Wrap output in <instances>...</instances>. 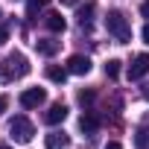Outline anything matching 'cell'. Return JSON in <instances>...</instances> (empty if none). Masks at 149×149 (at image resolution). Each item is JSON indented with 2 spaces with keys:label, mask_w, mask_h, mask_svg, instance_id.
Instances as JSON below:
<instances>
[{
  "label": "cell",
  "mask_w": 149,
  "mask_h": 149,
  "mask_svg": "<svg viewBox=\"0 0 149 149\" xmlns=\"http://www.w3.org/2000/svg\"><path fill=\"white\" fill-rule=\"evenodd\" d=\"M0 18H3V12H0Z\"/></svg>",
  "instance_id": "obj_26"
},
{
  "label": "cell",
  "mask_w": 149,
  "mask_h": 149,
  "mask_svg": "<svg viewBox=\"0 0 149 149\" xmlns=\"http://www.w3.org/2000/svg\"><path fill=\"white\" fill-rule=\"evenodd\" d=\"M79 102L82 105H91L94 102V91H79Z\"/></svg>",
  "instance_id": "obj_17"
},
{
  "label": "cell",
  "mask_w": 149,
  "mask_h": 149,
  "mask_svg": "<svg viewBox=\"0 0 149 149\" xmlns=\"http://www.w3.org/2000/svg\"><path fill=\"white\" fill-rule=\"evenodd\" d=\"M140 35H143V41H146V44H149V24H146V26H143V32H140Z\"/></svg>",
  "instance_id": "obj_21"
},
{
  "label": "cell",
  "mask_w": 149,
  "mask_h": 149,
  "mask_svg": "<svg viewBox=\"0 0 149 149\" xmlns=\"http://www.w3.org/2000/svg\"><path fill=\"white\" fill-rule=\"evenodd\" d=\"M105 76H108V79H117V76H120V61H117V58L105 61Z\"/></svg>",
  "instance_id": "obj_16"
},
{
  "label": "cell",
  "mask_w": 149,
  "mask_h": 149,
  "mask_svg": "<svg viewBox=\"0 0 149 149\" xmlns=\"http://www.w3.org/2000/svg\"><path fill=\"white\" fill-rule=\"evenodd\" d=\"M94 15H97V3H94V0L82 3V6L76 9V21H79V26H82V29H88V26L94 24Z\"/></svg>",
  "instance_id": "obj_7"
},
{
  "label": "cell",
  "mask_w": 149,
  "mask_h": 149,
  "mask_svg": "<svg viewBox=\"0 0 149 149\" xmlns=\"http://www.w3.org/2000/svg\"><path fill=\"white\" fill-rule=\"evenodd\" d=\"M0 149H9V146H0Z\"/></svg>",
  "instance_id": "obj_24"
},
{
  "label": "cell",
  "mask_w": 149,
  "mask_h": 149,
  "mask_svg": "<svg viewBox=\"0 0 149 149\" xmlns=\"http://www.w3.org/2000/svg\"><path fill=\"white\" fill-rule=\"evenodd\" d=\"M18 102H21L24 108H38V105L47 102V91H44V88H26V91L18 97Z\"/></svg>",
  "instance_id": "obj_4"
},
{
  "label": "cell",
  "mask_w": 149,
  "mask_h": 149,
  "mask_svg": "<svg viewBox=\"0 0 149 149\" xmlns=\"http://www.w3.org/2000/svg\"><path fill=\"white\" fill-rule=\"evenodd\" d=\"M32 134H35V126H32L26 117H15V120H9V137H12L15 143H29Z\"/></svg>",
  "instance_id": "obj_3"
},
{
  "label": "cell",
  "mask_w": 149,
  "mask_h": 149,
  "mask_svg": "<svg viewBox=\"0 0 149 149\" xmlns=\"http://www.w3.org/2000/svg\"><path fill=\"white\" fill-rule=\"evenodd\" d=\"M64 120H67V105H64V102H53L50 111L44 114V123H47V126H58V123H64Z\"/></svg>",
  "instance_id": "obj_8"
},
{
  "label": "cell",
  "mask_w": 149,
  "mask_h": 149,
  "mask_svg": "<svg viewBox=\"0 0 149 149\" xmlns=\"http://www.w3.org/2000/svg\"><path fill=\"white\" fill-rule=\"evenodd\" d=\"M47 79H50V82H56V85H64V79H67V67L50 64V67H47Z\"/></svg>",
  "instance_id": "obj_13"
},
{
  "label": "cell",
  "mask_w": 149,
  "mask_h": 149,
  "mask_svg": "<svg viewBox=\"0 0 149 149\" xmlns=\"http://www.w3.org/2000/svg\"><path fill=\"white\" fill-rule=\"evenodd\" d=\"M47 3H50V0H26V18H35L38 12H44Z\"/></svg>",
  "instance_id": "obj_15"
},
{
  "label": "cell",
  "mask_w": 149,
  "mask_h": 149,
  "mask_svg": "<svg viewBox=\"0 0 149 149\" xmlns=\"http://www.w3.org/2000/svg\"><path fill=\"white\" fill-rule=\"evenodd\" d=\"M105 149H123V143H117V140H111V143H108Z\"/></svg>",
  "instance_id": "obj_22"
},
{
  "label": "cell",
  "mask_w": 149,
  "mask_h": 149,
  "mask_svg": "<svg viewBox=\"0 0 149 149\" xmlns=\"http://www.w3.org/2000/svg\"><path fill=\"white\" fill-rule=\"evenodd\" d=\"M140 15H143V18H149V0H143V6H140Z\"/></svg>",
  "instance_id": "obj_20"
},
{
  "label": "cell",
  "mask_w": 149,
  "mask_h": 149,
  "mask_svg": "<svg viewBox=\"0 0 149 149\" xmlns=\"http://www.w3.org/2000/svg\"><path fill=\"white\" fill-rule=\"evenodd\" d=\"M67 73H73V76H85V73H91V58L88 56H70L67 58Z\"/></svg>",
  "instance_id": "obj_6"
},
{
  "label": "cell",
  "mask_w": 149,
  "mask_h": 149,
  "mask_svg": "<svg viewBox=\"0 0 149 149\" xmlns=\"http://www.w3.org/2000/svg\"><path fill=\"white\" fill-rule=\"evenodd\" d=\"M134 146L137 149H149V126H140L134 132Z\"/></svg>",
  "instance_id": "obj_14"
},
{
  "label": "cell",
  "mask_w": 149,
  "mask_h": 149,
  "mask_svg": "<svg viewBox=\"0 0 149 149\" xmlns=\"http://www.w3.org/2000/svg\"><path fill=\"white\" fill-rule=\"evenodd\" d=\"M26 73H29V58L24 53H12L0 61V85H9V82L26 76Z\"/></svg>",
  "instance_id": "obj_1"
},
{
  "label": "cell",
  "mask_w": 149,
  "mask_h": 149,
  "mask_svg": "<svg viewBox=\"0 0 149 149\" xmlns=\"http://www.w3.org/2000/svg\"><path fill=\"white\" fill-rule=\"evenodd\" d=\"M6 41H9V29H6V26H0V44H6Z\"/></svg>",
  "instance_id": "obj_18"
},
{
  "label": "cell",
  "mask_w": 149,
  "mask_h": 149,
  "mask_svg": "<svg viewBox=\"0 0 149 149\" xmlns=\"http://www.w3.org/2000/svg\"><path fill=\"white\" fill-rule=\"evenodd\" d=\"M105 29H108V35H114L120 44H129V41H132V24H129V18H126L120 9H111V12L105 15Z\"/></svg>",
  "instance_id": "obj_2"
},
{
  "label": "cell",
  "mask_w": 149,
  "mask_h": 149,
  "mask_svg": "<svg viewBox=\"0 0 149 149\" xmlns=\"http://www.w3.org/2000/svg\"><path fill=\"white\" fill-rule=\"evenodd\" d=\"M146 97H149V88H146Z\"/></svg>",
  "instance_id": "obj_25"
},
{
  "label": "cell",
  "mask_w": 149,
  "mask_h": 149,
  "mask_svg": "<svg viewBox=\"0 0 149 149\" xmlns=\"http://www.w3.org/2000/svg\"><path fill=\"white\" fill-rule=\"evenodd\" d=\"M61 3H67V6H76V3H79V0H61Z\"/></svg>",
  "instance_id": "obj_23"
},
{
  "label": "cell",
  "mask_w": 149,
  "mask_h": 149,
  "mask_svg": "<svg viewBox=\"0 0 149 149\" xmlns=\"http://www.w3.org/2000/svg\"><path fill=\"white\" fill-rule=\"evenodd\" d=\"M44 146H47V149H67V146H70V134H64V132H50V134L44 137Z\"/></svg>",
  "instance_id": "obj_10"
},
{
  "label": "cell",
  "mask_w": 149,
  "mask_h": 149,
  "mask_svg": "<svg viewBox=\"0 0 149 149\" xmlns=\"http://www.w3.org/2000/svg\"><path fill=\"white\" fill-rule=\"evenodd\" d=\"M44 26L50 29V32H64V18H61V12H50L47 18H44Z\"/></svg>",
  "instance_id": "obj_12"
},
{
  "label": "cell",
  "mask_w": 149,
  "mask_h": 149,
  "mask_svg": "<svg viewBox=\"0 0 149 149\" xmlns=\"http://www.w3.org/2000/svg\"><path fill=\"white\" fill-rule=\"evenodd\" d=\"M35 50H38L41 56H56V53L61 50V41H56V38H38V41H35Z\"/></svg>",
  "instance_id": "obj_11"
},
{
  "label": "cell",
  "mask_w": 149,
  "mask_h": 149,
  "mask_svg": "<svg viewBox=\"0 0 149 149\" xmlns=\"http://www.w3.org/2000/svg\"><path fill=\"white\" fill-rule=\"evenodd\" d=\"M146 73H149V53H140L129 64V79H143Z\"/></svg>",
  "instance_id": "obj_5"
},
{
  "label": "cell",
  "mask_w": 149,
  "mask_h": 149,
  "mask_svg": "<svg viewBox=\"0 0 149 149\" xmlns=\"http://www.w3.org/2000/svg\"><path fill=\"white\" fill-rule=\"evenodd\" d=\"M6 108H9V97H0V114H3Z\"/></svg>",
  "instance_id": "obj_19"
},
{
  "label": "cell",
  "mask_w": 149,
  "mask_h": 149,
  "mask_svg": "<svg viewBox=\"0 0 149 149\" xmlns=\"http://www.w3.org/2000/svg\"><path fill=\"white\" fill-rule=\"evenodd\" d=\"M79 129H82L85 134H94V132L100 129V114L91 111V108H85V114L79 117Z\"/></svg>",
  "instance_id": "obj_9"
}]
</instances>
